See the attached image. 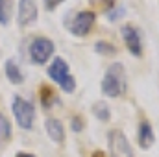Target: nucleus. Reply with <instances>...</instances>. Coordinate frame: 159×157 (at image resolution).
I'll return each instance as SVG.
<instances>
[{
  "label": "nucleus",
  "instance_id": "nucleus-7",
  "mask_svg": "<svg viewBox=\"0 0 159 157\" xmlns=\"http://www.w3.org/2000/svg\"><path fill=\"white\" fill-rule=\"evenodd\" d=\"M120 34H122V39L126 43L128 50L131 52V56L141 57V54H143V41H141L139 30L135 26H131V24H126V26H122Z\"/></svg>",
  "mask_w": 159,
  "mask_h": 157
},
{
  "label": "nucleus",
  "instance_id": "nucleus-16",
  "mask_svg": "<svg viewBox=\"0 0 159 157\" xmlns=\"http://www.w3.org/2000/svg\"><path fill=\"white\" fill-rule=\"evenodd\" d=\"M15 157H35V155H32V154H26V152H19Z\"/></svg>",
  "mask_w": 159,
  "mask_h": 157
},
{
  "label": "nucleus",
  "instance_id": "nucleus-5",
  "mask_svg": "<svg viewBox=\"0 0 159 157\" xmlns=\"http://www.w3.org/2000/svg\"><path fill=\"white\" fill-rule=\"evenodd\" d=\"M94 20H96V15L93 11H80L69 22V30L74 37H85L94 26Z\"/></svg>",
  "mask_w": 159,
  "mask_h": 157
},
{
  "label": "nucleus",
  "instance_id": "nucleus-3",
  "mask_svg": "<svg viewBox=\"0 0 159 157\" xmlns=\"http://www.w3.org/2000/svg\"><path fill=\"white\" fill-rule=\"evenodd\" d=\"M54 50H56V46H54V43L50 39H46V37H35L30 43V46H28L30 61L35 63V65H44L52 57Z\"/></svg>",
  "mask_w": 159,
  "mask_h": 157
},
{
  "label": "nucleus",
  "instance_id": "nucleus-14",
  "mask_svg": "<svg viewBox=\"0 0 159 157\" xmlns=\"http://www.w3.org/2000/svg\"><path fill=\"white\" fill-rule=\"evenodd\" d=\"M9 17H7V6H6V0H0V24H7Z\"/></svg>",
  "mask_w": 159,
  "mask_h": 157
},
{
  "label": "nucleus",
  "instance_id": "nucleus-18",
  "mask_svg": "<svg viewBox=\"0 0 159 157\" xmlns=\"http://www.w3.org/2000/svg\"><path fill=\"white\" fill-rule=\"evenodd\" d=\"M111 2H113V0H109V4H111Z\"/></svg>",
  "mask_w": 159,
  "mask_h": 157
},
{
  "label": "nucleus",
  "instance_id": "nucleus-13",
  "mask_svg": "<svg viewBox=\"0 0 159 157\" xmlns=\"http://www.w3.org/2000/svg\"><path fill=\"white\" fill-rule=\"evenodd\" d=\"M93 111H94V115L100 118V120H107V118H109V107H107L104 102L96 104V105L93 107Z\"/></svg>",
  "mask_w": 159,
  "mask_h": 157
},
{
  "label": "nucleus",
  "instance_id": "nucleus-2",
  "mask_svg": "<svg viewBox=\"0 0 159 157\" xmlns=\"http://www.w3.org/2000/svg\"><path fill=\"white\" fill-rule=\"evenodd\" d=\"M46 74H48V78L52 79V81H56V83L61 87V91H65V92H69V94L74 92V89H76V79L72 78L70 69H69V63H67L65 59L56 57V59L52 61V65L48 67Z\"/></svg>",
  "mask_w": 159,
  "mask_h": 157
},
{
  "label": "nucleus",
  "instance_id": "nucleus-1",
  "mask_svg": "<svg viewBox=\"0 0 159 157\" xmlns=\"http://www.w3.org/2000/svg\"><path fill=\"white\" fill-rule=\"evenodd\" d=\"M126 89V76H124V65L113 63L106 70L102 78V92L109 98H119Z\"/></svg>",
  "mask_w": 159,
  "mask_h": 157
},
{
  "label": "nucleus",
  "instance_id": "nucleus-8",
  "mask_svg": "<svg viewBox=\"0 0 159 157\" xmlns=\"http://www.w3.org/2000/svg\"><path fill=\"white\" fill-rule=\"evenodd\" d=\"M37 20V4L35 0H19L17 22L19 26H30Z\"/></svg>",
  "mask_w": 159,
  "mask_h": 157
},
{
  "label": "nucleus",
  "instance_id": "nucleus-12",
  "mask_svg": "<svg viewBox=\"0 0 159 157\" xmlns=\"http://www.w3.org/2000/svg\"><path fill=\"white\" fill-rule=\"evenodd\" d=\"M9 137H11V124H9L7 118L0 113V144L9 141Z\"/></svg>",
  "mask_w": 159,
  "mask_h": 157
},
{
  "label": "nucleus",
  "instance_id": "nucleus-4",
  "mask_svg": "<svg viewBox=\"0 0 159 157\" xmlns=\"http://www.w3.org/2000/svg\"><path fill=\"white\" fill-rule=\"evenodd\" d=\"M11 109H13V115H15L17 124H19L22 129H32L34 118H35V109H34V105H32L28 100H24V98H20V96H15Z\"/></svg>",
  "mask_w": 159,
  "mask_h": 157
},
{
  "label": "nucleus",
  "instance_id": "nucleus-17",
  "mask_svg": "<svg viewBox=\"0 0 159 157\" xmlns=\"http://www.w3.org/2000/svg\"><path fill=\"white\" fill-rule=\"evenodd\" d=\"M93 157H106L102 152H96V154H93Z\"/></svg>",
  "mask_w": 159,
  "mask_h": 157
},
{
  "label": "nucleus",
  "instance_id": "nucleus-9",
  "mask_svg": "<svg viewBox=\"0 0 159 157\" xmlns=\"http://www.w3.org/2000/svg\"><path fill=\"white\" fill-rule=\"evenodd\" d=\"M44 129H46V135L56 142V144H61L65 141V128L61 124V120L54 117H48L44 120Z\"/></svg>",
  "mask_w": 159,
  "mask_h": 157
},
{
  "label": "nucleus",
  "instance_id": "nucleus-15",
  "mask_svg": "<svg viewBox=\"0 0 159 157\" xmlns=\"http://www.w3.org/2000/svg\"><path fill=\"white\" fill-rule=\"evenodd\" d=\"M61 2H63V0H44V7H46L48 11H52V9H56Z\"/></svg>",
  "mask_w": 159,
  "mask_h": 157
},
{
  "label": "nucleus",
  "instance_id": "nucleus-11",
  "mask_svg": "<svg viewBox=\"0 0 159 157\" xmlns=\"http://www.w3.org/2000/svg\"><path fill=\"white\" fill-rule=\"evenodd\" d=\"M4 70H6V76L9 78L11 83H20V81H22V72H20L19 65H17L13 59H7V61H6Z\"/></svg>",
  "mask_w": 159,
  "mask_h": 157
},
{
  "label": "nucleus",
  "instance_id": "nucleus-6",
  "mask_svg": "<svg viewBox=\"0 0 159 157\" xmlns=\"http://www.w3.org/2000/svg\"><path fill=\"white\" fill-rule=\"evenodd\" d=\"M109 141V154L111 157H133V150L129 146V141L120 129H113L107 137Z\"/></svg>",
  "mask_w": 159,
  "mask_h": 157
},
{
  "label": "nucleus",
  "instance_id": "nucleus-10",
  "mask_svg": "<svg viewBox=\"0 0 159 157\" xmlns=\"http://www.w3.org/2000/svg\"><path fill=\"white\" fill-rule=\"evenodd\" d=\"M137 141H139V146H141L143 150H148V148L154 144V141H156V137H154V129H152V126H150L146 120L141 122V126H139Z\"/></svg>",
  "mask_w": 159,
  "mask_h": 157
}]
</instances>
